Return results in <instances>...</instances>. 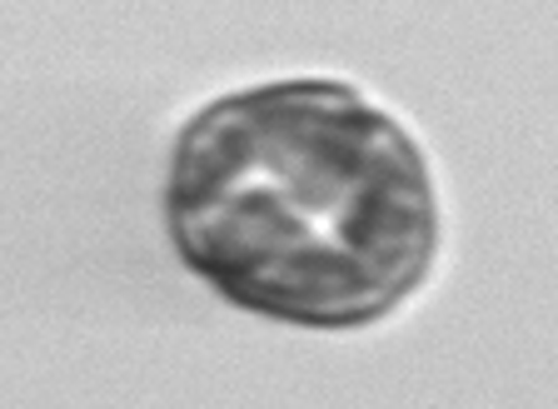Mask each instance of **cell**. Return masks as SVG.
I'll return each mask as SVG.
<instances>
[{"instance_id":"obj_1","label":"cell","mask_w":558,"mask_h":409,"mask_svg":"<svg viewBox=\"0 0 558 409\" xmlns=\"http://www.w3.org/2000/svg\"><path fill=\"white\" fill-rule=\"evenodd\" d=\"M170 230L220 294L344 329L424 280L439 215L395 120L339 81H284L190 120L174 151Z\"/></svg>"}]
</instances>
